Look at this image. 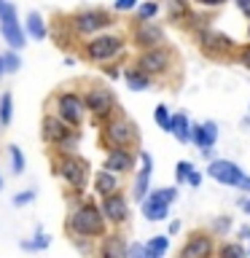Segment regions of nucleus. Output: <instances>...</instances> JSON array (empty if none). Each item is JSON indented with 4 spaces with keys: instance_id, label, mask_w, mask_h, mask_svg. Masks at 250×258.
Masks as SVG:
<instances>
[{
    "instance_id": "1",
    "label": "nucleus",
    "mask_w": 250,
    "mask_h": 258,
    "mask_svg": "<svg viewBox=\"0 0 250 258\" xmlns=\"http://www.w3.org/2000/svg\"><path fill=\"white\" fill-rule=\"evenodd\" d=\"M65 231L70 234V239H86L92 242L94 237H102L108 231V223L100 213V205L94 199H84L68 213L65 221Z\"/></svg>"
},
{
    "instance_id": "2",
    "label": "nucleus",
    "mask_w": 250,
    "mask_h": 258,
    "mask_svg": "<svg viewBox=\"0 0 250 258\" xmlns=\"http://www.w3.org/2000/svg\"><path fill=\"white\" fill-rule=\"evenodd\" d=\"M68 27L73 32V38H94L102 35L105 30L113 27V14L102 6H89V8H78L68 16Z\"/></svg>"
},
{
    "instance_id": "3",
    "label": "nucleus",
    "mask_w": 250,
    "mask_h": 258,
    "mask_svg": "<svg viewBox=\"0 0 250 258\" xmlns=\"http://www.w3.org/2000/svg\"><path fill=\"white\" fill-rule=\"evenodd\" d=\"M48 113L59 118L65 126L76 129V132H81V126L86 121V108L78 89H59L51 97V102H48Z\"/></svg>"
},
{
    "instance_id": "4",
    "label": "nucleus",
    "mask_w": 250,
    "mask_h": 258,
    "mask_svg": "<svg viewBox=\"0 0 250 258\" xmlns=\"http://www.w3.org/2000/svg\"><path fill=\"white\" fill-rule=\"evenodd\" d=\"M51 167H54V175L68 185L70 194H84L89 177H92V167H89V161L81 156V153H73V156H54Z\"/></svg>"
},
{
    "instance_id": "5",
    "label": "nucleus",
    "mask_w": 250,
    "mask_h": 258,
    "mask_svg": "<svg viewBox=\"0 0 250 258\" xmlns=\"http://www.w3.org/2000/svg\"><path fill=\"white\" fill-rule=\"evenodd\" d=\"M81 100H84V108H86V116L97 121V124H105L116 116V108H118V100L113 94L110 86H102V84H92L86 92H81Z\"/></svg>"
},
{
    "instance_id": "6",
    "label": "nucleus",
    "mask_w": 250,
    "mask_h": 258,
    "mask_svg": "<svg viewBox=\"0 0 250 258\" xmlns=\"http://www.w3.org/2000/svg\"><path fill=\"white\" fill-rule=\"evenodd\" d=\"M81 56L86 62H113L124 54L127 40L116 35V32H102V35H94L89 40H81Z\"/></svg>"
},
{
    "instance_id": "7",
    "label": "nucleus",
    "mask_w": 250,
    "mask_h": 258,
    "mask_svg": "<svg viewBox=\"0 0 250 258\" xmlns=\"http://www.w3.org/2000/svg\"><path fill=\"white\" fill-rule=\"evenodd\" d=\"M137 137H140V132H137V126L127 116H113L110 121H105L102 129H100V143L108 151L110 148H127L129 151L137 143Z\"/></svg>"
},
{
    "instance_id": "8",
    "label": "nucleus",
    "mask_w": 250,
    "mask_h": 258,
    "mask_svg": "<svg viewBox=\"0 0 250 258\" xmlns=\"http://www.w3.org/2000/svg\"><path fill=\"white\" fill-rule=\"evenodd\" d=\"M175 197H177V188H156V191H148V197L140 202L145 221H151V223L164 221L167 213H169V205L175 202Z\"/></svg>"
},
{
    "instance_id": "9",
    "label": "nucleus",
    "mask_w": 250,
    "mask_h": 258,
    "mask_svg": "<svg viewBox=\"0 0 250 258\" xmlns=\"http://www.w3.org/2000/svg\"><path fill=\"white\" fill-rule=\"evenodd\" d=\"M169 64H172V51L164 48V46H159V48H148V51H143L140 56H137V62L132 64V68H137L143 76L153 78V76L167 73Z\"/></svg>"
},
{
    "instance_id": "10",
    "label": "nucleus",
    "mask_w": 250,
    "mask_h": 258,
    "mask_svg": "<svg viewBox=\"0 0 250 258\" xmlns=\"http://www.w3.org/2000/svg\"><path fill=\"white\" fill-rule=\"evenodd\" d=\"M0 35H3L8 51H16L19 54L24 46H27V35L22 30V22H19V8H11L6 16H0Z\"/></svg>"
},
{
    "instance_id": "11",
    "label": "nucleus",
    "mask_w": 250,
    "mask_h": 258,
    "mask_svg": "<svg viewBox=\"0 0 250 258\" xmlns=\"http://www.w3.org/2000/svg\"><path fill=\"white\" fill-rule=\"evenodd\" d=\"M207 172H210V177H213V180L223 183V185H237V188L250 191V177H245V172H242V169L234 164V161H223V159L210 161Z\"/></svg>"
},
{
    "instance_id": "12",
    "label": "nucleus",
    "mask_w": 250,
    "mask_h": 258,
    "mask_svg": "<svg viewBox=\"0 0 250 258\" xmlns=\"http://www.w3.org/2000/svg\"><path fill=\"white\" fill-rule=\"evenodd\" d=\"M97 205H100V213L105 218V223H110L118 229V226H124L129 221V202L121 191L110 194V197H102Z\"/></svg>"
},
{
    "instance_id": "13",
    "label": "nucleus",
    "mask_w": 250,
    "mask_h": 258,
    "mask_svg": "<svg viewBox=\"0 0 250 258\" xmlns=\"http://www.w3.org/2000/svg\"><path fill=\"white\" fill-rule=\"evenodd\" d=\"M73 135H76V129L65 126L56 116H51V113H46V116L40 118V137H43V143L48 145V148L56 151L65 140H70Z\"/></svg>"
},
{
    "instance_id": "14",
    "label": "nucleus",
    "mask_w": 250,
    "mask_h": 258,
    "mask_svg": "<svg viewBox=\"0 0 250 258\" xmlns=\"http://www.w3.org/2000/svg\"><path fill=\"white\" fill-rule=\"evenodd\" d=\"M132 43L140 46L143 51L159 48L164 43V30H161L156 22H137V27L132 30Z\"/></svg>"
},
{
    "instance_id": "15",
    "label": "nucleus",
    "mask_w": 250,
    "mask_h": 258,
    "mask_svg": "<svg viewBox=\"0 0 250 258\" xmlns=\"http://www.w3.org/2000/svg\"><path fill=\"white\" fill-rule=\"evenodd\" d=\"M102 169H105V172H110V175H116V177L132 172V169H135V153L127 151V148H110L108 156H105Z\"/></svg>"
},
{
    "instance_id": "16",
    "label": "nucleus",
    "mask_w": 250,
    "mask_h": 258,
    "mask_svg": "<svg viewBox=\"0 0 250 258\" xmlns=\"http://www.w3.org/2000/svg\"><path fill=\"white\" fill-rule=\"evenodd\" d=\"M151 175H153V159L148 151H140V169L135 175V183H132V197L137 202H143L148 197V185H151Z\"/></svg>"
},
{
    "instance_id": "17",
    "label": "nucleus",
    "mask_w": 250,
    "mask_h": 258,
    "mask_svg": "<svg viewBox=\"0 0 250 258\" xmlns=\"http://www.w3.org/2000/svg\"><path fill=\"white\" fill-rule=\"evenodd\" d=\"M129 242L121 237L118 231H105L100 237V247H97V258H124Z\"/></svg>"
},
{
    "instance_id": "18",
    "label": "nucleus",
    "mask_w": 250,
    "mask_h": 258,
    "mask_svg": "<svg viewBox=\"0 0 250 258\" xmlns=\"http://www.w3.org/2000/svg\"><path fill=\"white\" fill-rule=\"evenodd\" d=\"M22 30L27 40H46L48 38V22L40 11H27V19L22 22Z\"/></svg>"
},
{
    "instance_id": "19",
    "label": "nucleus",
    "mask_w": 250,
    "mask_h": 258,
    "mask_svg": "<svg viewBox=\"0 0 250 258\" xmlns=\"http://www.w3.org/2000/svg\"><path fill=\"white\" fill-rule=\"evenodd\" d=\"M215 140H218V126L213 124V121H205V124H194L191 126V143L199 145L202 151H210Z\"/></svg>"
},
{
    "instance_id": "20",
    "label": "nucleus",
    "mask_w": 250,
    "mask_h": 258,
    "mask_svg": "<svg viewBox=\"0 0 250 258\" xmlns=\"http://www.w3.org/2000/svg\"><path fill=\"white\" fill-rule=\"evenodd\" d=\"M210 253H213V239L205 237V234H194L185 242L180 258H210Z\"/></svg>"
},
{
    "instance_id": "21",
    "label": "nucleus",
    "mask_w": 250,
    "mask_h": 258,
    "mask_svg": "<svg viewBox=\"0 0 250 258\" xmlns=\"http://www.w3.org/2000/svg\"><path fill=\"white\" fill-rule=\"evenodd\" d=\"M118 185H121V180L116 175H110V172H105V169H97L94 172V194L97 197H110V194H116L118 191Z\"/></svg>"
},
{
    "instance_id": "22",
    "label": "nucleus",
    "mask_w": 250,
    "mask_h": 258,
    "mask_svg": "<svg viewBox=\"0 0 250 258\" xmlns=\"http://www.w3.org/2000/svg\"><path fill=\"white\" fill-rule=\"evenodd\" d=\"M169 132H172L180 143H191V124H189V116L185 113H175L169 118Z\"/></svg>"
},
{
    "instance_id": "23",
    "label": "nucleus",
    "mask_w": 250,
    "mask_h": 258,
    "mask_svg": "<svg viewBox=\"0 0 250 258\" xmlns=\"http://www.w3.org/2000/svg\"><path fill=\"white\" fill-rule=\"evenodd\" d=\"M167 247H169V237H167V234L151 237V239L143 245V258H164Z\"/></svg>"
},
{
    "instance_id": "24",
    "label": "nucleus",
    "mask_w": 250,
    "mask_h": 258,
    "mask_svg": "<svg viewBox=\"0 0 250 258\" xmlns=\"http://www.w3.org/2000/svg\"><path fill=\"white\" fill-rule=\"evenodd\" d=\"M48 245H51V237H48L40 226L35 229V237L32 239H22L19 242V247L24 250V253H40V250H48Z\"/></svg>"
},
{
    "instance_id": "25",
    "label": "nucleus",
    "mask_w": 250,
    "mask_h": 258,
    "mask_svg": "<svg viewBox=\"0 0 250 258\" xmlns=\"http://www.w3.org/2000/svg\"><path fill=\"white\" fill-rule=\"evenodd\" d=\"M124 81H127V86L132 89V92H145V89L151 86V78L143 76L137 68H127L124 70Z\"/></svg>"
},
{
    "instance_id": "26",
    "label": "nucleus",
    "mask_w": 250,
    "mask_h": 258,
    "mask_svg": "<svg viewBox=\"0 0 250 258\" xmlns=\"http://www.w3.org/2000/svg\"><path fill=\"white\" fill-rule=\"evenodd\" d=\"M11 121H14V94L8 89V92L0 94V129L11 126Z\"/></svg>"
},
{
    "instance_id": "27",
    "label": "nucleus",
    "mask_w": 250,
    "mask_h": 258,
    "mask_svg": "<svg viewBox=\"0 0 250 258\" xmlns=\"http://www.w3.org/2000/svg\"><path fill=\"white\" fill-rule=\"evenodd\" d=\"M8 167H11V175H22L24 167H27V159H24V153L16 143L8 145Z\"/></svg>"
},
{
    "instance_id": "28",
    "label": "nucleus",
    "mask_w": 250,
    "mask_h": 258,
    "mask_svg": "<svg viewBox=\"0 0 250 258\" xmlns=\"http://www.w3.org/2000/svg\"><path fill=\"white\" fill-rule=\"evenodd\" d=\"M0 59H3V73H8V76H14V73H19L22 70V56L16 54V51H6L0 54Z\"/></svg>"
},
{
    "instance_id": "29",
    "label": "nucleus",
    "mask_w": 250,
    "mask_h": 258,
    "mask_svg": "<svg viewBox=\"0 0 250 258\" xmlns=\"http://www.w3.org/2000/svg\"><path fill=\"white\" fill-rule=\"evenodd\" d=\"M135 11H137V22H151L159 14V6L156 3H140Z\"/></svg>"
},
{
    "instance_id": "30",
    "label": "nucleus",
    "mask_w": 250,
    "mask_h": 258,
    "mask_svg": "<svg viewBox=\"0 0 250 258\" xmlns=\"http://www.w3.org/2000/svg\"><path fill=\"white\" fill-rule=\"evenodd\" d=\"M169 110H167V105H156V110H153V121L164 129V132H169Z\"/></svg>"
},
{
    "instance_id": "31",
    "label": "nucleus",
    "mask_w": 250,
    "mask_h": 258,
    "mask_svg": "<svg viewBox=\"0 0 250 258\" xmlns=\"http://www.w3.org/2000/svg\"><path fill=\"white\" fill-rule=\"evenodd\" d=\"M202 43H205V48H229V40L226 38H221V35H215V32H205L202 35Z\"/></svg>"
},
{
    "instance_id": "32",
    "label": "nucleus",
    "mask_w": 250,
    "mask_h": 258,
    "mask_svg": "<svg viewBox=\"0 0 250 258\" xmlns=\"http://www.w3.org/2000/svg\"><path fill=\"white\" fill-rule=\"evenodd\" d=\"M11 202H14V207H27V205H32V202H35V191H32V188H24V191L16 194Z\"/></svg>"
},
{
    "instance_id": "33",
    "label": "nucleus",
    "mask_w": 250,
    "mask_h": 258,
    "mask_svg": "<svg viewBox=\"0 0 250 258\" xmlns=\"http://www.w3.org/2000/svg\"><path fill=\"white\" fill-rule=\"evenodd\" d=\"M191 172H194V164H191V161H177V167H175V177H177V183H185Z\"/></svg>"
},
{
    "instance_id": "34",
    "label": "nucleus",
    "mask_w": 250,
    "mask_h": 258,
    "mask_svg": "<svg viewBox=\"0 0 250 258\" xmlns=\"http://www.w3.org/2000/svg\"><path fill=\"white\" fill-rule=\"evenodd\" d=\"M221 258H245L239 245H223L221 247Z\"/></svg>"
},
{
    "instance_id": "35",
    "label": "nucleus",
    "mask_w": 250,
    "mask_h": 258,
    "mask_svg": "<svg viewBox=\"0 0 250 258\" xmlns=\"http://www.w3.org/2000/svg\"><path fill=\"white\" fill-rule=\"evenodd\" d=\"M137 3L135 0H116V3L110 6V11H135Z\"/></svg>"
},
{
    "instance_id": "36",
    "label": "nucleus",
    "mask_w": 250,
    "mask_h": 258,
    "mask_svg": "<svg viewBox=\"0 0 250 258\" xmlns=\"http://www.w3.org/2000/svg\"><path fill=\"white\" fill-rule=\"evenodd\" d=\"M124 258H143V245H140V242H129Z\"/></svg>"
},
{
    "instance_id": "37",
    "label": "nucleus",
    "mask_w": 250,
    "mask_h": 258,
    "mask_svg": "<svg viewBox=\"0 0 250 258\" xmlns=\"http://www.w3.org/2000/svg\"><path fill=\"white\" fill-rule=\"evenodd\" d=\"M102 73H105L108 78H113V81H116V78L121 76V68H118V64H102Z\"/></svg>"
},
{
    "instance_id": "38",
    "label": "nucleus",
    "mask_w": 250,
    "mask_h": 258,
    "mask_svg": "<svg viewBox=\"0 0 250 258\" xmlns=\"http://www.w3.org/2000/svg\"><path fill=\"white\" fill-rule=\"evenodd\" d=\"M185 183H189V185H199V183H202V175L197 172V169H194V172L189 175V180H185Z\"/></svg>"
},
{
    "instance_id": "39",
    "label": "nucleus",
    "mask_w": 250,
    "mask_h": 258,
    "mask_svg": "<svg viewBox=\"0 0 250 258\" xmlns=\"http://www.w3.org/2000/svg\"><path fill=\"white\" fill-rule=\"evenodd\" d=\"M239 11H245L250 16V3H245V0H239Z\"/></svg>"
},
{
    "instance_id": "40",
    "label": "nucleus",
    "mask_w": 250,
    "mask_h": 258,
    "mask_svg": "<svg viewBox=\"0 0 250 258\" xmlns=\"http://www.w3.org/2000/svg\"><path fill=\"white\" fill-rule=\"evenodd\" d=\"M175 231H180V223H177V221L169 223V234H175Z\"/></svg>"
},
{
    "instance_id": "41",
    "label": "nucleus",
    "mask_w": 250,
    "mask_h": 258,
    "mask_svg": "<svg viewBox=\"0 0 250 258\" xmlns=\"http://www.w3.org/2000/svg\"><path fill=\"white\" fill-rule=\"evenodd\" d=\"M242 62H245V64H247V68H250V48H247V51H245V54H242Z\"/></svg>"
},
{
    "instance_id": "42",
    "label": "nucleus",
    "mask_w": 250,
    "mask_h": 258,
    "mask_svg": "<svg viewBox=\"0 0 250 258\" xmlns=\"http://www.w3.org/2000/svg\"><path fill=\"white\" fill-rule=\"evenodd\" d=\"M242 207H245V210H247V213H250V202H242Z\"/></svg>"
},
{
    "instance_id": "43",
    "label": "nucleus",
    "mask_w": 250,
    "mask_h": 258,
    "mask_svg": "<svg viewBox=\"0 0 250 258\" xmlns=\"http://www.w3.org/2000/svg\"><path fill=\"white\" fill-rule=\"evenodd\" d=\"M6 76V73H3V59H0V78H3Z\"/></svg>"
},
{
    "instance_id": "44",
    "label": "nucleus",
    "mask_w": 250,
    "mask_h": 258,
    "mask_svg": "<svg viewBox=\"0 0 250 258\" xmlns=\"http://www.w3.org/2000/svg\"><path fill=\"white\" fill-rule=\"evenodd\" d=\"M0 191H3V175H0Z\"/></svg>"
}]
</instances>
